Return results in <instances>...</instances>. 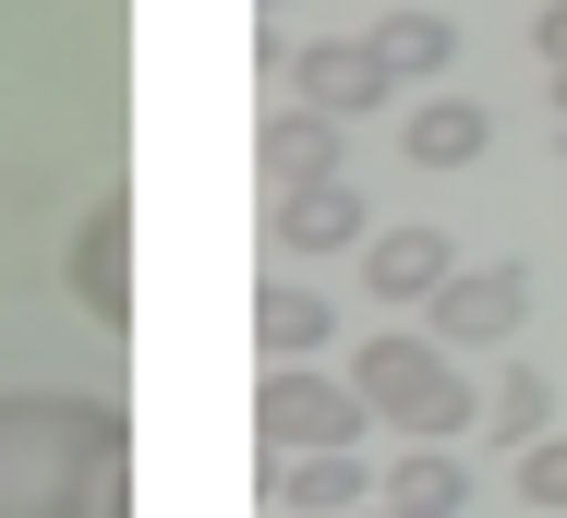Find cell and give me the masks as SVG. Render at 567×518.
<instances>
[{
	"label": "cell",
	"mask_w": 567,
	"mask_h": 518,
	"mask_svg": "<svg viewBox=\"0 0 567 518\" xmlns=\"http://www.w3.org/2000/svg\"><path fill=\"white\" fill-rule=\"evenodd\" d=\"M519 495L544 518H567V434H532V446H519Z\"/></svg>",
	"instance_id": "2e32d148"
},
{
	"label": "cell",
	"mask_w": 567,
	"mask_h": 518,
	"mask_svg": "<svg viewBox=\"0 0 567 518\" xmlns=\"http://www.w3.org/2000/svg\"><path fill=\"white\" fill-rule=\"evenodd\" d=\"M386 518H399V507H386ZM423 518H458V507H423Z\"/></svg>",
	"instance_id": "ffe728a7"
},
{
	"label": "cell",
	"mask_w": 567,
	"mask_h": 518,
	"mask_svg": "<svg viewBox=\"0 0 567 518\" xmlns=\"http://www.w3.org/2000/svg\"><path fill=\"white\" fill-rule=\"evenodd\" d=\"M399 145H411V169H471V157L495 145V108H471V97H423Z\"/></svg>",
	"instance_id": "8fae6325"
},
{
	"label": "cell",
	"mask_w": 567,
	"mask_h": 518,
	"mask_svg": "<svg viewBox=\"0 0 567 518\" xmlns=\"http://www.w3.org/2000/svg\"><path fill=\"white\" fill-rule=\"evenodd\" d=\"M556 169H567V121H556Z\"/></svg>",
	"instance_id": "ac0fdd59"
},
{
	"label": "cell",
	"mask_w": 567,
	"mask_h": 518,
	"mask_svg": "<svg viewBox=\"0 0 567 518\" xmlns=\"http://www.w3.org/2000/svg\"><path fill=\"white\" fill-rule=\"evenodd\" d=\"M447 266H458V241H447V229H423V217H399V229H374V241H362L374 302H435V290H447Z\"/></svg>",
	"instance_id": "52a82bcc"
},
{
	"label": "cell",
	"mask_w": 567,
	"mask_h": 518,
	"mask_svg": "<svg viewBox=\"0 0 567 518\" xmlns=\"http://www.w3.org/2000/svg\"><path fill=\"white\" fill-rule=\"evenodd\" d=\"M266 495H278V507H302V518H350L362 495H374V458H350V446L278 458V470H266Z\"/></svg>",
	"instance_id": "30bf717a"
},
{
	"label": "cell",
	"mask_w": 567,
	"mask_h": 518,
	"mask_svg": "<svg viewBox=\"0 0 567 518\" xmlns=\"http://www.w3.org/2000/svg\"><path fill=\"white\" fill-rule=\"evenodd\" d=\"M350 398H362V422H399V434H423V446L471 434V411H483V386L458 374V350H435V338H374V350L350 362Z\"/></svg>",
	"instance_id": "7a4b0ae2"
},
{
	"label": "cell",
	"mask_w": 567,
	"mask_h": 518,
	"mask_svg": "<svg viewBox=\"0 0 567 518\" xmlns=\"http://www.w3.org/2000/svg\"><path fill=\"white\" fill-rule=\"evenodd\" d=\"M544 422H556V386H544L532 362H507V374H495V398H483V434H495V446H532Z\"/></svg>",
	"instance_id": "5bb4252c"
},
{
	"label": "cell",
	"mask_w": 567,
	"mask_h": 518,
	"mask_svg": "<svg viewBox=\"0 0 567 518\" xmlns=\"http://www.w3.org/2000/svg\"><path fill=\"white\" fill-rule=\"evenodd\" d=\"M556 121H567V73H556Z\"/></svg>",
	"instance_id": "d6986e66"
},
{
	"label": "cell",
	"mask_w": 567,
	"mask_h": 518,
	"mask_svg": "<svg viewBox=\"0 0 567 518\" xmlns=\"http://www.w3.org/2000/svg\"><path fill=\"white\" fill-rule=\"evenodd\" d=\"M121 458H133L121 398H73V386L0 398V518H133Z\"/></svg>",
	"instance_id": "6da1fadb"
},
{
	"label": "cell",
	"mask_w": 567,
	"mask_h": 518,
	"mask_svg": "<svg viewBox=\"0 0 567 518\" xmlns=\"http://www.w3.org/2000/svg\"><path fill=\"white\" fill-rule=\"evenodd\" d=\"M386 507H399V518L471 507V470H458V458H386Z\"/></svg>",
	"instance_id": "9a60e30c"
},
{
	"label": "cell",
	"mask_w": 567,
	"mask_h": 518,
	"mask_svg": "<svg viewBox=\"0 0 567 518\" xmlns=\"http://www.w3.org/2000/svg\"><path fill=\"white\" fill-rule=\"evenodd\" d=\"M266 229H278V266H315V253H362L374 241V217H362L350 182H290L266 206Z\"/></svg>",
	"instance_id": "277c9868"
},
{
	"label": "cell",
	"mask_w": 567,
	"mask_h": 518,
	"mask_svg": "<svg viewBox=\"0 0 567 518\" xmlns=\"http://www.w3.org/2000/svg\"><path fill=\"white\" fill-rule=\"evenodd\" d=\"M290 97H302V108H327V121H350V108H374V97H386V61H374L362 37H315V49L290 61Z\"/></svg>",
	"instance_id": "ba28073f"
},
{
	"label": "cell",
	"mask_w": 567,
	"mask_h": 518,
	"mask_svg": "<svg viewBox=\"0 0 567 518\" xmlns=\"http://www.w3.org/2000/svg\"><path fill=\"white\" fill-rule=\"evenodd\" d=\"M362 49L386 61V85H399V73H447V61H458V24H447V12H386Z\"/></svg>",
	"instance_id": "4fadbf2b"
},
{
	"label": "cell",
	"mask_w": 567,
	"mask_h": 518,
	"mask_svg": "<svg viewBox=\"0 0 567 518\" xmlns=\"http://www.w3.org/2000/svg\"><path fill=\"white\" fill-rule=\"evenodd\" d=\"M254 338H266V362H315L327 338H339V302L315 290V278H266V302H254Z\"/></svg>",
	"instance_id": "9c48e42d"
},
{
	"label": "cell",
	"mask_w": 567,
	"mask_h": 518,
	"mask_svg": "<svg viewBox=\"0 0 567 518\" xmlns=\"http://www.w3.org/2000/svg\"><path fill=\"white\" fill-rule=\"evenodd\" d=\"M73 302L97 325H133V206L121 194H97V217L73 229Z\"/></svg>",
	"instance_id": "8992f818"
},
{
	"label": "cell",
	"mask_w": 567,
	"mask_h": 518,
	"mask_svg": "<svg viewBox=\"0 0 567 518\" xmlns=\"http://www.w3.org/2000/svg\"><path fill=\"white\" fill-rule=\"evenodd\" d=\"M519 313H532V278H519V266H447V290H435V350H495Z\"/></svg>",
	"instance_id": "5b68a950"
},
{
	"label": "cell",
	"mask_w": 567,
	"mask_h": 518,
	"mask_svg": "<svg viewBox=\"0 0 567 518\" xmlns=\"http://www.w3.org/2000/svg\"><path fill=\"white\" fill-rule=\"evenodd\" d=\"M532 49H544V73H567V0H544V24H532Z\"/></svg>",
	"instance_id": "e0dca14e"
},
{
	"label": "cell",
	"mask_w": 567,
	"mask_h": 518,
	"mask_svg": "<svg viewBox=\"0 0 567 518\" xmlns=\"http://www.w3.org/2000/svg\"><path fill=\"white\" fill-rule=\"evenodd\" d=\"M266 12H278V0H266Z\"/></svg>",
	"instance_id": "44dd1931"
},
{
	"label": "cell",
	"mask_w": 567,
	"mask_h": 518,
	"mask_svg": "<svg viewBox=\"0 0 567 518\" xmlns=\"http://www.w3.org/2000/svg\"><path fill=\"white\" fill-rule=\"evenodd\" d=\"M254 422H266V446H278V458H315V446H350V434H362V398H350V374L278 362V374H266V398H254Z\"/></svg>",
	"instance_id": "3957f363"
},
{
	"label": "cell",
	"mask_w": 567,
	"mask_h": 518,
	"mask_svg": "<svg viewBox=\"0 0 567 518\" xmlns=\"http://www.w3.org/2000/svg\"><path fill=\"white\" fill-rule=\"evenodd\" d=\"M266 182H278V194H290V182H339V121L290 97L278 121H266Z\"/></svg>",
	"instance_id": "7c38bea8"
}]
</instances>
